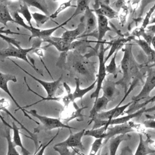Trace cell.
I'll use <instances>...</instances> for the list:
<instances>
[{
    "mask_svg": "<svg viewBox=\"0 0 155 155\" xmlns=\"http://www.w3.org/2000/svg\"><path fill=\"white\" fill-rule=\"evenodd\" d=\"M42 41L41 39H38L36 41L34 42L33 45L30 48H24L22 47L18 48L11 44H8V47L5 48H2L0 50V61H2L5 58H16L20 59H22L25 61L27 64H28L37 73L43 76L42 73L28 59L27 57V54L30 52L33 51L35 48L40 47Z\"/></svg>",
    "mask_w": 155,
    "mask_h": 155,
    "instance_id": "1",
    "label": "cell"
},
{
    "mask_svg": "<svg viewBox=\"0 0 155 155\" xmlns=\"http://www.w3.org/2000/svg\"><path fill=\"white\" fill-rule=\"evenodd\" d=\"M12 16H13V19H15L16 24H19V25H21L22 27L25 28V29L28 30L31 33V35L29 37V39H28L29 41H30L31 39L36 38H38V39H41L42 42H44L45 39L51 37L52 34L55 31H56L59 28L63 27L64 25H66L70 21H71V19L70 18H68L64 22L61 23V24H58L57 26H56L54 27L47 28V29H39L38 28H36V27H33V25L30 26L29 25L26 24L24 21V19L20 16V15L18 13L17 11L14 12L13 13Z\"/></svg>",
    "mask_w": 155,
    "mask_h": 155,
    "instance_id": "2",
    "label": "cell"
},
{
    "mask_svg": "<svg viewBox=\"0 0 155 155\" xmlns=\"http://www.w3.org/2000/svg\"><path fill=\"white\" fill-rule=\"evenodd\" d=\"M124 56L120 62L121 68L123 73V76L121 79L116 82L117 84H122L127 86L128 82L129 81L131 75L133 73V71L135 68V64L133 59V55L131 51V45L127 44L125 47L123 49Z\"/></svg>",
    "mask_w": 155,
    "mask_h": 155,
    "instance_id": "3",
    "label": "cell"
},
{
    "mask_svg": "<svg viewBox=\"0 0 155 155\" xmlns=\"http://www.w3.org/2000/svg\"><path fill=\"white\" fill-rule=\"evenodd\" d=\"M27 114H30L33 116L36 117L39 122L42 125V129L44 130H52L53 129H60V128H68L75 129L77 128L69 126L62 122V121L59 118H55L51 117H48L45 116H42L38 113L36 110H30L25 111Z\"/></svg>",
    "mask_w": 155,
    "mask_h": 155,
    "instance_id": "4",
    "label": "cell"
},
{
    "mask_svg": "<svg viewBox=\"0 0 155 155\" xmlns=\"http://www.w3.org/2000/svg\"><path fill=\"white\" fill-rule=\"evenodd\" d=\"M105 48H104V43H102L99 46V51L98 53V58H99V70L97 73V76L96 78V89L94 92L90 95L91 99L94 98L95 100L99 97V92L102 90V84L105 79L107 75L106 71V66L104 58V53Z\"/></svg>",
    "mask_w": 155,
    "mask_h": 155,
    "instance_id": "5",
    "label": "cell"
},
{
    "mask_svg": "<svg viewBox=\"0 0 155 155\" xmlns=\"http://www.w3.org/2000/svg\"><path fill=\"white\" fill-rule=\"evenodd\" d=\"M8 59L15 65H16L17 67H18L21 70L24 71L27 74L30 76L31 78H32L34 80H35L36 82L39 83L43 87V88H44V90L47 92V97L51 98V97H53L55 96V94H56L57 90L59 89V86L61 85V82L62 79V74L58 79H56L55 81H53V82H47V81H43V80H41L40 79H38V78H36L33 74H31L30 73H28V71H27L25 69H24L22 67H21L18 64H16L14 61L10 59V58H8Z\"/></svg>",
    "mask_w": 155,
    "mask_h": 155,
    "instance_id": "6",
    "label": "cell"
},
{
    "mask_svg": "<svg viewBox=\"0 0 155 155\" xmlns=\"http://www.w3.org/2000/svg\"><path fill=\"white\" fill-rule=\"evenodd\" d=\"M9 81H12L13 82H16L17 79H16V76L13 74H9V73H4L0 71V89L2 90L4 92H5L10 97V98L12 99L13 102L15 103V104L18 107V110H21L23 112L25 116H26L28 119L32 120L35 123H36L38 125H39V122L35 121L33 119H32L30 116H29V115L25 111L26 110H25L23 107H21L19 105V104L18 103V102L16 101V100L14 98L13 96L12 95V93L10 92V91L9 90L8 87V82Z\"/></svg>",
    "mask_w": 155,
    "mask_h": 155,
    "instance_id": "7",
    "label": "cell"
},
{
    "mask_svg": "<svg viewBox=\"0 0 155 155\" xmlns=\"http://www.w3.org/2000/svg\"><path fill=\"white\" fill-rule=\"evenodd\" d=\"M155 88V68L150 69L148 72L145 82L142 89L138 94L132 98L133 103L138 102L140 100L147 99L150 96V93Z\"/></svg>",
    "mask_w": 155,
    "mask_h": 155,
    "instance_id": "8",
    "label": "cell"
},
{
    "mask_svg": "<svg viewBox=\"0 0 155 155\" xmlns=\"http://www.w3.org/2000/svg\"><path fill=\"white\" fill-rule=\"evenodd\" d=\"M85 131V130L83 129L75 133H71L65 140L55 144L54 146L65 147L72 149L78 148L80 150L83 151L85 150V147L82 143V138L84 136Z\"/></svg>",
    "mask_w": 155,
    "mask_h": 155,
    "instance_id": "9",
    "label": "cell"
},
{
    "mask_svg": "<svg viewBox=\"0 0 155 155\" xmlns=\"http://www.w3.org/2000/svg\"><path fill=\"white\" fill-rule=\"evenodd\" d=\"M85 20L84 16L81 18V21L77 27L73 30H66L61 36L64 41L70 46L74 42V41L79 38L85 31Z\"/></svg>",
    "mask_w": 155,
    "mask_h": 155,
    "instance_id": "10",
    "label": "cell"
},
{
    "mask_svg": "<svg viewBox=\"0 0 155 155\" xmlns=\"http://www.w3.org/2000/svg\"><path fill=\"white\" fill-rule=\"evenodd\" d=\"M85 108H87V107L80 108L76 104H73V109L69 108L68 106V107L65 108V110L62 111L59 119L62 121V122L67 125H68V122L73 119H77L79 120H79L81 121L83 120V114H82V111Z\"/></svg>",
    "mask_w": 155,
    "mask_h": 155,
    "instance_id": "11",
    "label": "cell"
},
{
    "mask_svg": "<svg viewBox=\"0 0 155 155\" xmlns=\"http://www.w3.org/2000/svg\"><path fill=\"white\" fill-rule=\"evenodd\" d=\"M85 20V31L84 33L79 37L82 38L89 36L93 33L97 27V19L96 16L93 9L88 6L84 13Z\"/></svg>",
    "mask_w": 155,
    "mask_h": 155,
    "instance_id": "12",
    "label": "cell"
},
{
    "mask_svg": "<svg viewBox=\"0 0 155 155\" xmlns=\"http://www.w3.org/2000/svg\"><path fill=\"white\" fill-rule=\"evenodd\" d=\"M134 131L130 121L124 124H119V125H115L113 127H108L107 131V134L106 137L104 139V143L105 144L108 140H110L111 138L120 135V134H127L128 133Z\"/></svg>",
    "mask_w": 155,
    "mask_h": 155,
    "instance_id": "13",
    "label": "cell"
},
{
    "mask_svg": "<svg viewBox=\"0 0 155 155\" xmlns=\"http://www.w3.org/2000/svg\"><path fill=\"white\" fill-rule=\"evenodd\" d=\"M97 5L94 6L93 9L96 15H102L110 19L118 18L117 12L114 9L112 8L109 4L100 1H97Z\"/></svg>",
    "mask_w": 155,
    "mask_h": 155,
    "instance_id": "14",
    "label": "cell"
},
{
    "mask_svg": "<svg viewBox=\"0 0 155 155\" xmlns=\"http://www.w3.org/2000/svg\"><path fill=\"white\" fill-rule=\"evenodd\" d=\"M75 84H76V88L73 92L70 93V97L71 101L73 104H76L74 102L76 99L80 98L81 99H82L83 96L86 94L88 92L91 91L92 89L94 88L96 85V80L93 82L90 86L87 87L85 88H80V79L78 78H76L74 79Z\"/></svg>",
    "mask_w": 155,
    "mask_h": 155,
    "instance_id": "15",
    "label": "cell"
},
{
    "mask_svg": "<svg viewBox=\"0 0 155 155\" xmlns=\"http://www.w3.org/2000/svg\"><path fill=\"white\" fill-rule=\"evenodd\" d=\"M97 47H99V44H101V41L103 38L105 36L106 33L108 31H111V29L108 25V19L102 15H97Z\"/></svg>",
    "mask_w": 155,
    "mask_h": 155,
    "instance_id": "16",
    "label": "cell"
},
{
    "mask_svg": "<svg viewBox=\"0 0 155 155\" xmlns=\"http://www.w3.org/2000/svg\"><path fill=\"white\" fill-rule=\"evenodd\" d=\"M109 102L110 101L104 96L99 97L97 99L94 101L93 106L90 111L89 117L90 119V120L88 124H91L93 119L95 118L96 116L107 108V106Z\"/></svg>",
    "mask_w": 155,
    "mask_h": 155,
    "instance_id": "17",
    "label": "cell"
},
{
    "mask_svg": "<svg viewBox=\"0 0 155 155\" xmlns=\"http://www.w3.org/2000/svg\"><path fill=\"white\" fill-rule=\"evenodd\" d=\"M116 82L109 79H105L102 86L103 95L109 101H113L116 97L117 89L116 87Z\"/></svg>",
    "mask_w": 155,
    "mask_h": 155,
    "instance_id": "18",
    "label": "cell"
},
{
    "mask_svg": "<svg viewBox=\"0 0 155 155\" xmlns=\"http://www.w3.org/2000/svg\"><path fill=\"white\" fill-rule=\"evenodd\" d=\"M145 110H146V108H145V107H144L133 113L127 114V115L122 116V117H119L117 118L113 119L110 120H108V124L109 126H110V125H115L126 124V123L130 122V120L131 119H132L134 117L140 116L143 113H145Z\"/></svg>",
    "mask_w": 155,
    "mask_h": 155,
    "instance_id": "19",
    "label": "cell"
},
{
    "mask_svg": "<svg viewBox=\"0 0 155 155\" xmlns=\"http://www.w3.org/2000/svg\"><path fill=\"white\" fill-rule=\"evenodd\" d=\"M11 130H13V137H12V142L15 147H18L21 148V153L22 155H30V151L25 148V147L23 145L22 142V139L20 136V131L19 128L15 124L14 122H12V128Z\"/></svg>",
    "mask_w": 155,
    "mask_h": 155,
    "instance_id": "20",
    "label": "cell"
},
{
    "mask_svg": "<svg viewBox=\"0 0 155 155\" xmlns=\"http://www.w3.org/2000/svg\"><path fill=\"white\" fill-rule=\"evenodd\" d=\"M44 42H47L50 45H53L60 52H67L70 50L71 46L68 45L61 37L51 36Z\"/></svg>",
    "mask_w": 155,
    "mask_h": 155,
    "instance_id": "21",
    "label": "cell"
},
{
    "mask_svg": "<svg viewBox=\"0 0 155 155\" xmlns=\"http://www.w3.org/2000/svg\"><path fill=\"white\" fill-rule=\"evenodd\" d=\"M130 136L127 134H120L114 136L110 139L109 142V154L110 155H116L118 148L124 140H128Z\"/></svg>",
    "mask_w": 155,
    "mask_h": 155,
    "instance_id": "22",
    "label": "cell"
},
{
    "mask_svg": "<svg viewBox=\"0 0 155 155\" xmlns=\"http://www.w3.org/2000/svg\"><path fill=\"white\" fill-rule=\"evenodd\" d=\"M6 2V1H0V23L4 26H7L8 22L15 23Z\"/></svg>",
    "mask_w": 155,
    "mask_h": 155,
    "instance_id": "23",
    "label": "cell"
},
{
    "mask_svg": "<svg viewBox=\"0 0 155 155\" xmlns=\"http://www.w3.org/2000/svg\"><path fill=\"white\" fill-rule=\"evenodd\" d=\"M135 37H134V36H130V37H128L126 38H119V39H116V41H114L111 44V46L110 47L109 53H108V55L107 56V57L104 59L105 62H106L108 60V59L110 58H111V56H113L114 54V53L116 51H118L120 49V48L122 47L123 45H124L125 44L128 42L131 39H133Z\"/></svg>",
    "mask_w": 155,
    "mask_h": 155,
    "instance_id": "24",
    "label": "cell"
},
{
    "mask_svg": "<svg viewBox=\"0 0 155 155\" xmlns=\"http://www.w3.org/2000/svg\"><path fill=\"white\" fill-rule=\"evenodd\" d=\"M154 153H155V150L151 148L146 140H143L142 135L139 134V143L134 155H148Z\"/></svg>",
    "mask_w": 155,
    "mask_h": 155,
    "instance_id": "25",
    "label": "cell"
},
{
    "mask_svg": "<svg viewBox=\"0 0 155 155\" xmlns=\"http://www.w3.org/2000/svg\"><path fill=\"white\" fill-rule=\"evenodd\" d=\"M108 127L109 126L107 125L103 126V127L98 128L85 130L84 136L93 137L96 139H103L104 140L106 137L107 131Z\"/></svg>",
    "mask_w": 155,
    "mask_h": 155,
    "instance_id": "26",
    "label": "cell"
},
{
    "mask_svg": "<svg viewBox=\"0 0 155 155\" xmlns=\"http://www.w3.org/2000/svg\"><path fill=\"white\" fill-rule=\"evenodd\" d=\"M28 6L34 7L40 11H41L44 15L50 16V13L48 11V5L47 2L44 0H24Z\"/></svg>",
    "mask_w": 155,
    "mask_h": 155,
    "instance_id": "27",
    "label": "cell"
},
{
    "mask_svg": "<svg viewBox=\"0 0 155 155\" xmlns=\"http://www.w3.org/2000/svg\"><path fill=\"white\" fill-rule=\"evenodd\" d=\"M16 11L19 15H22L23 16L24 18L26 20L27 22L28 23V25H29L30 26H32L31 13L29 10L28 5L24 0L19 1V8Z\"/></svg>",
    "mask_w": 155,
    "mask_h": 155,
    "instance_id": "28",
    "label": "cell"
},
{
    "mask_svg": "<svg viewBox=\"0 0 155 155\" xmlns=\"http://www.w3.org/2000/svg\"><path fill=\"white\" fill-rule=\"evenodd\" d=\"M133 40L149 58H153V60L155 59V51L151 47V45L147 42H146L143 39H136L135 38Z\"/></svg>",
    "mask_w": 155,
    "mask_h": 155,
    "instance_id": "29",
    "label": "cell"
},
{
    "mask_svg": "<svg viewBox=\"0 0 155 155\" xmlns=\"http://www.w3.org/2000/svg\"><path fill=\"white\" fill-rule=\"evenodd\" d=\"M131 35L132 36H134V37L142 36L143 38V39L146 42H147L150 45H151L152 39L154 36V34L148 31L147 30H145V29L142 27H140L139 28H135L132 32Z\"/></svg>",
    "mask_w": 155,
    "mask_h": 155,
    "instance_id": "30",
    "label": "cell"
},
{
    "mask_svg": "<svg viewBox=\"0 0 155 155\" xmlns=\"http://www.w3.org/2000/svg\"><path fill=\"white\" fill-rule=\"evenodd\" d=\"M3 28H4V27L0 28V38L1 39H2L4 41L7 42L8 44H11L13 45L14 46H15L18 48L21 47V45H20V42L16 40L15 38L8 37V36H5V35H4V34H18V33L12 31L10 30H5Z\"/></svg>",
    "mask_w": 155,
    "mask_h": 155,
    "instance_id": "31",
    "label": "cell"
},
{
    "mask_svg": "<svg viewBox=\"0 0 155 155\" xmlns=\"http://www.w3.org/2000/svg\"><path fill=\"white\" fill-rule=\"evenodd\" d=\"M10 129L11 128H9L7 130L5 134V137L7 143V151L6 155H20L12 142V137L10 135Z\"/></svg>",
    "mask_w": 155,
    "mask_h": 155,
    "instance_id": "32",
    "label": "cell"
},
{
    "mask_svg": "<svg viewBox=\"0 0 155 155\" xmlns=\"http://www.w3.org/2000/svg\"><path fill=\"white\" fill-rule=\"evenodd\" d=\"M90 1H87V0H84V1H76V9L73 15L69 18L71 20L78 16V15L84 13L87 8L89 6Z\"/></svg>",
    "mask_w": 155,
    "mask_h": 155,
    "instance_id": "33",
    "label": "cell"
},
{
    "mask_svg": "<svg viewBox=\"0 0 155 155\" xmlns=\"http://www.w3.org/2000/svg\"><path fill=\"white\" fill-rule=\"evenodd\" d=\"M31 16L32 18L35 20L36 26L38 27V28L42 25H44L50 19V16L40 13H31Z\"/></svg>",
    "mask_w": 155,
    "mask_h": 155,
    "instance_id": "34",
    "label": "cell"
},
{
    "mask_svg": "<svg viewBox=\"0 0 155 155\" xmlns=\"http://www.w3.org/2000/svg\"><path fill=\"white\" fill-rule=\"evenodd\" d=\"M71 2H72L71 1H68L64 2L62 4H61L59 5V6L58 7V8L53 13H51L50 15V19L53 20L54 19H56L61 12H62L63 11H64L65 10H66L67 8H68L69 7H76V5H73L71 4Z\"/></svg>",
    "mask_w": 155,
    "mask_h": 155,
    "instance_id": "35",
    "label": "cell"
},
{
    "mask_svg": "<svg viewBox=\"0 0 155 155\" xmlns=\"http://www.w3.org/2000/svg\"><path fill=\"white\" fill-rule=\"evenodd\" d=\"M118 51H116L114 54L111 57V59L108 65L106 66V71L109 74H111L113 75L114 78H116L117 77V66L116 63V59L117 56V53Z\"/></svg>",
    "mask_w": 155,
    "mask_h": 155,
    "instance_id": "36",
    "label": "cell"
},
{
    "mask_svg": "<svg viewBox=\"0 0 155 155\" xmlns=\"http://www.w3.org/2000/svg\"><path fill=\"white\" fill-rule=\"evenodd\" d=\"M53 149L55 151L58 152L59 155H76L78 154V151L75 149L70 150L69 148L65 147H53Z\"/></svg>",
    "mask_w": 155,
    "mask_h": 155,
    "instance_id": "37",
    "label": "cell"
},
{
    "mask_svg": "<svg viewBox=\"0 0 155 155\" xmlns=\"http://www.w3.org/2000/svg\"><path fill=\"white\" fill-rule=\"evenodd\" d=\"M103 140H104L103 139H95V140L91 144L88 155H96L98 152V151L102 148Z\"/></svg>",
    "mask_w": 155,
    "mask_h": 155,
    "instance_id": "38",
    "label": "cell"
},
{
    "mask_svg": "<svg viewBox=\"0 0 155 155\" xmlns=\"http://www.w3.org/2000/svg\"><path fill=\"white\" fill-rule=\"evenodd\" d=\"M155 10V4L150 8V10L147 12L142 22V24L141 27L145 29L148 25L150 24V18L151 16V15L153 14V13L154 12Z\"/></svg>",
    "mask_w": 155,
    "mask_h": 155,
    "instance_id": "39",
    "label": "cell"
},
{
    "mask_svg": "<svg viewBox=\"0 0 155 155\" xmlns=\"http://www.w3.org/2000/svg\"><path fill=\"white\" fill-rule=\"evenodd\" d=\"M59 133V130L58 131V132L56 133V134L47 143L44 144V145L42 144V145L39 147V148L38 149V151L36 153H35V154L34 155H44L45 149H46V148H47V147L50 144V143H51V142H53V140L57 137V136L58 135Z\"/></svg>",
    "mask_w": 155,
    "mask_h": 155,
    "instance_id": "40",
    "label": "cell"
},
{
    "mask_svg": "<svg viewBox=\"0 0 155 155\" xmlns=\"http://www.w3.org/2000/svg\"><path fill=\"white\" fill-rule=\"evenodd\" d=\"M42 48H43L38 47V48H35L33 51L35 53H36V54L38 56V57L41 59V61H42V64H43V65H44V67H45V69L47 70V71H48V74H50V76L52 78V76H51V74H50V71H48V70L47 69V67L45 65V64H44V61H42V58H43V57H44V52H43V50H42Z\"/></svg>",
    "mask_w": 155,
    "mask_h": 155,
    "instance_id": "41",
    "label": "cell"
},
{
    "mask_svg": "<svg viewBox=\"0 0 155 155\" xmlns=\"http://www.w3.org/2000/svg\"><path fill=\"white\" fill-rule=\"evenodd\" d=\"M143 126L145 128L155 129V119H148L147 120H145L143 122Z\"/></svg>",
    "mask_w": 155,
    "mask_h": 155,
    "instance_id": "42",
    "label": "cell"
},
{
    "mask_svg": "<svg viewBox=\"0 0 155 155\" xmlns=\"http://www.w3.org/2000/svg\"><path fill=\"white\" fill-rule=\"evenodd\" d=\"M147 30L149 32L152 33L153 34L155 35V24L153 25H150L147 27Z\"/></svg>",
    "mask_w": 155,
    "mask_h": 155,
    "instance_id": "43",
    "label": "cell"
},
{
    "mask_svg": "<svg viewBox=\"0 0 155 155\" xmlns=\"http://www.w3.org/2000/svg\"><path fill=\"white\" fill-rule=\"evenodd\" d=\"M153 111H155V105L153 107H151L149 108L146 109L145 111V113H151Z\"/></svg>",
    "mask_w": 155,
    "mask_h": 155,
    "instance_id": "44",
    "label": "cell"
},
{
    "mask_svg": "<svg viewBox=\"0 0 155 155\" xmlns=\"http://www.w3.org/2000/svg\"><path fill=\"white\" fill-rule=\"evenodd\" d=\"M151 44L153 45V49L155 51V35L154 36V37L152 39V41H151Z\"/></svg>",
    "mask_w": 155,
    "mask_h": 155,
    "instance_id": "45",
    "label": "cell"
},
{
    "mask_svg": "<svg viewBox=\"0 0 155 155\" xmlns=\"http://www.w3.org/2000/svg\"><path fill=\"white\" fill-rule=\"evenodd\" d=\"M145 116L148 118V119H155V114L153 115H149V114H145Z\"/></svg>",
    "mask_w": 155,
    "mask_h": 155,
    "instance_id": "46",
    "label": "cell"
},
{
    "mask_svg": "<svg viewBox=\"0 0 155 155\" xmlns=\"http://www.w3.org/2000/svg\"><path fill=\"white\" fill-rule=\"evenodd\" d=\"M153 24H155V17L153 18L150 22V25H153Z\"/></svg>",
    "mask_w": 155,
    "mask_h": 155,
    "instance_id": "47",
    "label": "cell"
},
{
    "mask_svg": "<svg viewBox=\"0 0 155 155\" xmlns=\"http://www.w3.org/2000/svg\"><path fill=\"white\" fill-rule=\"evenodd\" d=\"M101 151H102V148L98 151V152L97 153V154H96V155H101Z\"/></svg>",
    "mask_w": 155,
    "mask_h": 155,
    "instance_id": "48",
    "label": "cell"
},
{
    "mask_svg": "<svg viewBox=\"0 0 155 155\" xmlns=\"http://www.w3.org/2000/svg\"><path fill=\"white\" fill-rule=\"evenodd\" d=\"M150 101H151V102H153V101H155V96H154L153 97H152L151 98H150Z\"/></svg>",
    "mask_w": 155,
    "mask_h": 155,
    "instance_id": "49",
    "label": "cell"
},
{
    "mask_svg": "<svg viewBox=\"0 0 155 155\" xmlns=\"http://www.w3.org/2000/svg\"><path fill=\"white\" fill-rule=\"evenodd\" d=\"M153 61H154V64H153V65L152 66H155V59L153 60Z\"/></svg>",
    "mask_w": 155,
    "mask_h": 155,
    "instance_id": "50",
    "label": "cell"
}]
</instances>
